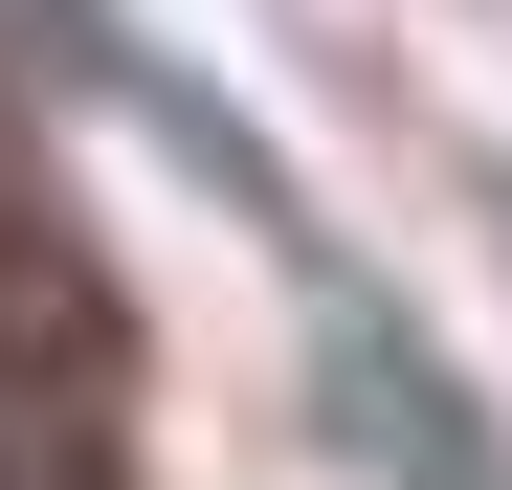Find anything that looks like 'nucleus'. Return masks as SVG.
<instances>
[{
  "label": "nucleus",
  "instance_id": "f257e3e1",
  "mask_svg": "<svg viewBox=\"0 0 512 490\" xmlns=\"http://www.w3.org/2000/svg\"><path fill=\"white\" fill-rule=\"evenodd\" d=\"M0 490H134L112 446H67V424H0Z\"/></svg>",
  "mask_w": 512,
  "mask_h": 490
},
{
  "label": "nucleus",
  "instance_id": "f03ea898",
  "mask_svg": "<svg viewBox=\"0 0 512 490\" xmlns=\"http://www.w3.org/2000/svg\"><path fill=\"white\" fill-rule=\"evenodd\" d=\"M0 290H45V268H23V245H0Z\"/></svg>",
  "mask_w": 512,
  "mask_h": 490
}]
</instances>
